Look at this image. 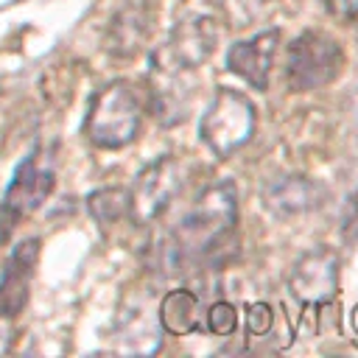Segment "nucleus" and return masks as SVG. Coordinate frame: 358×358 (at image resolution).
Here are the masks:
<instances>
[{
	"label": "nucleus",
	"instance_id": "obj_1",
	"mask_svg": "<svg viewBox=\"0 0 358 358\" xmlns=\"http://www.w3.org/2000/svg\"><path fill=\"white\" fill-rule=\"evenodd\" d=\"M238 227V193L229 179L210 182L165 241L173 266H199L221 255Z\"/></svg>",
	"mask_w": 358,
	"mask_h": 358
},
{
	"label": "nucleus",
	"instance_id": "obj_2",
	"mask_svg": "<svg viewBox=\"0 0 358 358\" xmlns=\"http://www.w3.org/2000/svg\"><path fill=\"white\" fill-rule=\"evenodd\" d=\"M143 112H145V98L140 87L129 78H115L90 98L84 117V137L106 151L126 148L140 134Z\"/></svg>",
	"mask_w": 358,
	"mask_h": 358
},
{
	"label": "nucleus",
	"instance_id": "obj_3",
	"mask_svg": "<svg viewBox=\"0 0 358 358\" xmlns=\"http://www.w3.org/2000/svg\"><path fill=\"white\" fill-rule=\"evenodd\" d=\"M255 129H257L255 103L232 87H218L201 112L199 140L218 159H227L229 154H235L238 148H243L252 140Z\"/></svg>",
	"mask_w": 358,
	"mask_h": 358
},
{
	"label": "nucleus",
	"instance_id": "obj_4",
	"mask_svg": "<svg viewBox=\"0 0 358 358\" xmlns=\"http://www.w3.org/2000/svg\"><path fill=\"white\" fill-rule=\"evenodd\" d=\"M344 70V48L324 31H302L288 45L285 84L291 92H310L333 84Z\"/></svg>",
	"mask_w": 358,
	"mask_h": 358
},
{
	"label": "nucleus",
	"instance_id": "obj_5",
	"mask_svg": "<svg viewBox=\"0 0 358 358\" xmlns=\"http://www.w3.org/2000/svg\"><path fill=\"white\" fill-rule=\"evenodd\" d=\"M288 294L305 313L327 310L338 294V255L324 243L302 252L288 271Z\"/></svg>",
	"mask_w": 358,
	"mask_h": 358
},
{
	"label": "nucleus",
	"instance_id": "obj_6",
	"mask_svg": "<svg viewBox=\"0 0 358 358\" xmlns=\"http://www.w3.org/2000/svg\"><path fill=\"white\" fill-rule=\"evenodd\" d=\"M56 171L48 159H42V151H31L14 171L3 201H0V243L11 235V229L31 215L53 190Z\"/></svg>",
	"mask_w": 358,
	"mask_h": 358
},
{
	"label": "nucleus",
	"instance_id": "obj_7",
	"mask_svg": "<svg viewBox=\"0 0 358 358\" xmlns=\"http://www.w3.org/2000/svg\"><path fill=\"white\" fill-rule=\"evenodd\" d=\"M185 187V162L176 159L173 154H165L145 165L134 185L129 187V201H131V224H151L159 218L171 201L182 193Z\"/></svg>",
	"mask_w": 358,
	"mask_h": 358
},
{
	"label": "nucleus",
	"instance_id": "obj_8",
	"mask_svg": "<svg viewBox=\"0 0 358 358\" xmlns=\"http://www.w3.org/2000/svg\"><path fill=\"white\" fill-rule=\"evenodd\" d=\"M218 39H221V25H218L215 17H210V14H187V17L173 22L165 45L151 59L159 62V64L193 73L196 67H201L213 56Z\"/></svg>",
	"mask_w": 358,
	"mask_h": 358
},
{
	"label": "nucleus",
	"instance_id": "obj_9",
	"mask_svg": "<svg viewBox=\"0 0 358 358\" xmlns=\"http://www.w3.org/2000/svg\"><path fill=\"white\" fill-rule=\"evenodd\" d=\"M277 48H280V28H266L249 39H238L227 48V56H224L227 70L263 92L268 87Z\"/></svg>",
	"mask_w": 358,
	"mask_h": 358
},
{
	"label": "nucleus",
	"instance_id": "obj_10",
	"mask_svg": "<svg viewBox=\"0 0 358 358\" xmlns=\"http://www.w3.org/2000/svg\"><path fill=\"white\" fill-rule=\"evenodd\" d=\"M36 260H39V241L36 238L17 243L14 252L8 255L6 268L0 274V316L14 319L25 308Z\"/></svg>",
	"mask_w": 358,
	"mask_h": 358
},
{
	"label": "nucleus",
	"instance_id": "obj_11",
	"mask_svg": "<svg viewBox=\"0 0 358 358\" xmlns=\"http://www.w3.org/2000/svg\"><path fill=\"white\" fill-rule=\"evenodd\" d=\"M324 201V187L302 173H288L266 185L263 207L277 218H296L302 213L316 210Z\"/></svg>",
	"mask_w": 358,
	"mask_h": 358
},
{
	"label": "nucleus",
	"instance_id": "obj_12",
	"mask_svg": "<svg viewBox=\"0 0 358 358\" xmlns=\"http://www.w3.org/2000/svg\"><path fill=\"white\" fill-rule=\"evenodd\" d=\"M159 327L171 336H190L201 327V299L190 288H173L162 296L157 310Z\"/></svg>",
	"mask_w": 358,
	"mask_h": 358
},
{
	"label": "nucleus",
	"instance_id": "obj_13",
	"mask_svg": "<svg viewBox=\"0 0 358 358\" xmlns=\"http://www.w3.org/2000/svg\"><path fill=\"white\" fill-rule=\"evenodd\" d=\"M87 210L98 227H117L120 221H131L129 187H98L87 199Z\"/></svg>",
	"mask_w": 358,
	"mask_h": 358
},
{
	"label": "nucleus",
	"instance_id": "obj_14",
	"mask_svg": "<svg viewBox=\"0 0 358 358\" xmlns=\"http://www.w3.org/2000/svg\"><path fill=\"white\" fill-rule=\"evenodd\" d=\"M235 327H238V313H235V308L229 302L218 299V302H213L207 308V330L213 336H224L227 338V336L235 333Z\"/></svg>",
	"mask_w": 358,
	"mask_h": 358
},
{
	"label": "nucleus",
	"instance_id": "obj_15",
	"mask_svg": "<svg viewBox=\"0 0 358 358\" xmlns=\"http://www.w3.org/2000/svg\"><path fill=\"white\" fill-rule=\"evenodd\" d=\"M274 324V308L268 302H252L246 308V330L252 336H266Z\"/></svg>",
	"mask_w": 358,
	"mask_h": 358
},
{
	"label": "nucleus",
	"instance_id": "obj_16",
	"mask_svg": "<svg viewBox=\"0 0 358 358\" xmlns=\"http://www.w3.org/2000/svg\"><path fill=\"white\" fill-rule=\"evenodd\" d=\"M341 238L352 246H358V187L347 196L341 207Z\"/></svg>",
	"mask_w": 358,
	"mask_h": 358
},
{
	"label": "nucleus",
	"instance_id": "obj_17",
	"mask_svg": "<svg viewBox=\"0 0 358 358\" xmlns=\"http://www.w3.org/2000/svg\"><path fill=\"white\" fill-rule=\"evenodd\" d=\"M324 6L338 20H355L358 17V0H324Z\"/></svg>",
	"mask_w": 358,
	"mask_h": 358
},
{
	"label": "nucleus",
	"instance_id": "obj_18",
	"mask_svg": "<svg viewBox=\"0 0 358 358\" xmlns=\"http://www.w3.org/2000/svg\"><path fill=\"white\" fill-rule=\"evenodd\" d=\"M352 333H355V344H358V305L352 308Z\"/></svg>",
	"mask_w": 358,
	"mask_h": 358
}]
</instances>
